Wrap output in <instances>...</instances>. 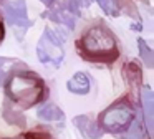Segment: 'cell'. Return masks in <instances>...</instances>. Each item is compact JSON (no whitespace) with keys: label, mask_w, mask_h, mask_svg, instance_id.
<instances>
[{"label":"cell","mask_w":154,"mask_h":139,"mask_svg":"<svg viewBox=\"0 0 154 139\" xmlns=\"http://www.w3.org/2000/svg\"><path fill=\"white\" fill-rule=\"evenodd\" d=\"M76 50L85 61L111 65L119 56L116 36L104 23H96L85 30L76 40Z\"/></svg>","instance_id":"1"},{"label":"cell","mask_w":154,"mask_h":139,"mask_svg":"<svg viewBox=\"0 0 154 139\" xmlns=\"http://www.w3.org/2000/svg\"><path fill=\"white\" fill-rule=\"evenodd\" d=\"M5 91L12 103L20 106L22 109L33 108L47 96L43 79L33 71H15L5 83Z\"/></svg>","instance_id":"2"},{"label":"cell","mask_w":154,"mask_h":139,"mask_svg":"<svg viewBox=\"0 0 154 139\" xmlns=\"http://www.w3.org/2000/svg\"><path fill=\"white\" fill-rule=\"evenodd\" d=\"M136 119V111L128 98H121L111 106H108L98 118V126L101 131H108L113 134H119L129 129L133 121Z\"/></svg>","instance_id":"3"},{"label":"cell","mask_w":154,"mask_h":139,"mask_svg":"<svg viewBox=\"0 0 154 139\" xmlns=\"http://www.w3.org/2000/svg\"><path fill=\"white\" fill-rule=\"evenodd\" d=\"M63 42L65 38H60L57 35V32H53L51 28H45L43 35L40 36L37 45V56L43 65L50 66H60L65 56L63 50Z\"/></svg>","instance_id":"4"},{"label":"cell","mask_w":154,"mask_h":139,"mask_svg":"<svg viewBox=\"0 0 154 139\" xmlns=\"http://www.w3.org/2000/svg\"><path fill=\"white\" fill-rule=\"evenodd\" d=\"M2 8H4L8 25L12 28H15L18 36L22 35V38H23L25 32L32 26V20L27 15V3H25V0H12V2L5 0L2 3Z\"/></svg>","instance_id":"5"},{"label":"cell","mask_w":154,"mask_h":139,"mask_svg":"<svg viewBox=\"0 0 154 139\" xmlns=\"http://www.w3.org/2000/svg\"><path fill=\"white\" fill-rule=\"evenodd\" d=\"M43 17H48L53 22L61 23L66 28L73 30L76 26V20L80 18V5L75 0H63V2L58 3L57 7H53L51 10L45 12Z\"/></svg>","instance_id":"6"},{"label":"cell","mask_w":154,"mask_h":139,"mask_svg":"<svg viewBox=\"0 0 154 139\" xmlns=\"http://www.w3.org/2000/svg\"><path fill=\"white\" fill-rule=\"evenodd\" d=\"M123 78L128 83V86L131 88V96L133 98H139L141 91V70L134 61H128L123 65Z\"/></svg>","instance_id":"7"},{"label":"cell","mask_w":154,"mask_h":139,"mask_svg":"<svg viewBox=\"0 0 154 139\" xmlns=\"http://www.w3.org/2000/svg\"><path fill=\"white\" fill-rule=\"evenodd\" d=\"M73 122L78 128V131L88 139H100L101 136H103V131L100 129V126H98L90 116H85V114L76 116V118L73 119Z\"/></svg>","instance_id":"8"},{"label":"cell","mask_w":154,"mask_h":139,"mask_svg":"<svg viewBox=\"0 0 154 139\" xmlns=\"http://www.w3.org/2000/svg\"><path fill=\"white\" fill-rule=\"evenodd\" d=\"M66 88H68L70 93H75V94H81V96L88 94L90 89H91V79H90V76H88L86 73L78 71L68 79Z\"/></svg>","instance_id":"9"},{"label":"cell","mask_w":154,"mask_h":139,"mask_svg":"<svg viewBox=\"0 0 154 139\" xmlns=\"http://www.w3.org/2000/svg\"><path fill=\"white\" fill-rule=\"evenodd\" d=\"M37 116L45 122H61L63 124L65 121V114L57 104L53 103H45L43 106H40L37 111Z\"/></svg>","instance_id":"10"},{"label":"cell","mask_w":154,"mask_h":139,"mask_svg":"<svg viewBox=\"0 0 154 139\" xmlns=\"http://www.w3.org/2000/svg\"><path fill=\"white\" fill-rule=\"evenodd\" d=\"M141 98V106L144 109V121H146V131L151 132L152 131V103H154V94L151 91L149 86L143 88V94Z\"/></svg>","instance_id":"11"},{"label":"cell","mask_w":154,"mask_h":139,"mask_svg":"<svg viewBox=\"0 0 154 139\" xmlns=\"http://www.w3.org/2000/svg\"><path fill=\"white\" fill-rule=\"evenodd\" d=\"M17 68H25V65L17 58H5L0 56V86H4L8 81Z\"/></svg>","instance_id":"12"},{"label":"cell","mask_w":154,"mask_h":139,"mask_svg":"<svg viewBox=\"0 0 154 139\" xmlns=\"http://www.w3.org/2000/svg\"><path fill=\"white\" fill-rule=\"evenodd\" d=\"M124 139H149V132L143 128L141 119H136V122L129 126L128 132L124 134Z\"/></svg>","instance_id":"13"},{"label":"cell","mask_w":154,"mask_h":139,"mask_svg":"<svg viewBox=\"0 0 154 139\" xmlns=\"http://www.w3.org/2000/svg\"><path fill=\"white\" fill-rule=\"evenodd\" d=\"M4 119L8 122V124H14V126H20V128H23L25 126V116L22 114V113L18 111H14L12 108H7L5 106L4 108Z\"/></svg>","instance_id":"14"},{"label":"cell","mask_w":154,"mask_h":139,"mask_svg":"<svg viewBox=\"0 0 154 139\" xmlns=\"http://www.w3.org/2000/svg\"><path fill=\"white\" fill-rule=\"evenodd\" d=\"M137 45H139V53H141V60L144 61V65L147 68H152L154 66V55H152V50L147 46V43L144 42L143 38L137 40Z\"/></svg>","instance_id":"15"},{"label":"cell","mask_w":154,"mask_h":139,"mask_svg":"<svg viewBox=\"0 0 154 139\" xmlns=\"http://www.w3.org/2000/svg\"><path fill=\"white\" fill-rule=\"evenodd\" d=\"M96 2H98V5L103 8V12L106 13V15L114 17V15H118V13H119V10L114 7V3L111 2V0H96Z\"/></svg>","instance_id":"16"},{"label":"cell","mask_w":154,"mask_h":139,"mask_svg":"<svg viewBox=\"0 0 154 139\" xmlns=\"http://www.w3.org/2000/svg\"><path fill=\"white\" fill-rule=\"evenodd\" d=\"M7 139H51L50 134L47 132H28L23 136H17V137H7Z\"/></svg>","instance_id":"17"},{"label":"cell","mask_w":154,"mask_h":139,"mask_svg":"<svg viewBox=\"0 0 154 139\" xmlns=\"http://www.w3.org/2000/svg\"><path fill=\"white\" fill-rule=\"evenodd\" d=\"M75 2H76L80 7H90L91 0H75Z\"/></svg>","instance_id":"18"},{"label":"cell","mask_w":154,"mask_h":139,"mask_svg":"<svg viewBox=\"0 0 154 139\" xmlns=\"http://www.w3.org/2000/svg\"><path fill=\"white\" fill-rule=\"evenodd\" d=\"M5 36V28H4V23H2V20H0V42L4 40Z\"/></svg>","instance_id":"19"},{"label":"cell","mask_w":154,"mask_h":139,"mask_svg":"<svg viewBox=\"0 0 154 139\" xmlns=\"http://www.w3.org/2000/svg\"><path fill=\"white\" fill-rule=\"evenodd\" d=\"M40 2L43 3V5H47V7H51V5H53L55 0H40Z\"/></svg>","instance_id":"20"},{"label":"cell","mask_w":154,"mask_h":139,"mask_svg":"<svg viewBox=\"0 0 154 139\" xmlns=\"http://www.w3.org/2000/svg\"><path fill=\"white\" fill-rule=\"evenodd\" d=\"M5 2V0H0V5H2V3H4Z\"/></svg>","instance_id":"21"}]
</instances>
